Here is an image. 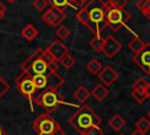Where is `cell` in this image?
Here are the masks:
<instances>
[{
	"mask_svg": "<svg viewBox=\"0 0 150 135\" xmlns=\"http://www.w3.org/2000/svg\"><path fill=\"white\" fill-rule=\"evenodd\" d=\"M105 16L107 4L103 0H89L76 13V19L95 36H101L100 33L105 26Z\"/></svg>",
	"mask_w": 150,
	"mask_h": 135,
	"instance_id": "6da1fadb",
	"label": "cell"
},
{
	"mask_svg": "<svg viewBox=\"0 0 150 135\" xmlns=\"http://www.w3.org/2000/svg\"><path fill=\"white\" fill-rule=\"evenodd\" d=\"M70 126L76 129L79 133L87 129L90 126H100L101 119L100 116L88 106H81L77 112H75L68 120Z\"/></svg>",
	"mask_w": 150,
	"mask_h": 135,
	"instance_id": "7a4b0ae2",
	"label": "cell"
},
{
	"mask_svg": "<svg viewBox=\"0 0 150 135\" xmlns=\"http://www.w3.org/2000/svg\"><path fill=\"white\" fill-rule=\"evenodd\" d=\"M107 4V16H105V26H108L112 32H117L121 27L127 26V22L130 19L129 13L123 8H112Z\"/></svg>",
	"mask_w": 150,
	"mask_h": 135,
	"instance_id": "3957f363",
	"label": "cell"
},
{
	"mask_svg": "<svg viewBox=\"0 0 150 135\" xmlns=\"http://www.w3.org/2000/svg\"><path fill=\"white\" fill-rule=\"evenodd\" d=\"M34 100H35V102H36L40 107H42V108L46 110V113H50V112L57 109L59 106L66 103V102L62 100V97L57 94V92H55V90H49V89H45V90L41 93V95L38 96V97H35Z\"/></svg>",
	"mask_w": 150,
	"mask_h": 135,
	"instance_id": "277c9868",
	"label": "cell"
},
{
	"mask_svg": "<svg viewBox=\"0 0 150 135\" xmlns=\"http://www.w3.org/2000/svg\"><path fill=\"white\" fill-rule=\"evenodd\" d=\"M57 122L50 116L49 113H42L33 121V129L38 135H52Z\"/></svg>",
	"mask_w": 150,
	"mask_h": 135,
	"instance_id": "5b68a950",
	"label": "cell"
},
{
	"mask_svg": "<svg viewBox=\"0 0 150 135\" xmlns=\"http://www.w3.org/2000/svg\"><path fill=\"white\" fill-rule=\"evenodd\" d=\"M15 85H16V88L18 90L25 95L26 97H28L29 102H30V108H32V112L34 110L33 109V95L35 94L36 89L33 85V81H32V74L30 73H23L21 72V74L15 79Z\"/></svg>",
	"mask_w": 150,
	"mask_h": 135,
	"instance_id": "8992f818",
	"label": "cell"
},
{
	"mask_svg": "<svg viewBox=\"0 0 150 135\" xmlns=\"http://www.w3.org/2000/svg\"><path fill=\"white\" fill-rule=\"evenodd\" d=\"M64 19H66L64 11L62 8H57V7H50L41 15V20L47 26H53V27L59 26Z\"/></svg>",
	"mask_w": 150,
	"mask_h": 135,
	"instance_id": "52a82bcc",
	"label": "cell"
},
{
	"mask_svg": "<svg viewBox=\"0 0 150 135\" xmlns=\"http://www.w3.org/2000/svg\"><path fill=\"white\" fill-rule=\"evenodd\" d=\"M132 60L141 69L150 74V43H145L144 48L135 54Z\"/></svg>",
	"mask_w": 150,
	"mask_h": 135,
	"instance_id": "ba28073f",
	"label": "cell"
},
{
	"mask_svg": "<svg viewBox=\"0 0 150 135\" xmlns=\"http://www.w3.org/2000/svg\"><path fill=\"white\" fill-rule=\"evenodd\" d=\"M45 52H46L54 61L59 62L64 55L68 54V48H67V46H66L64 43H62L61 41L55 40V41H53V42L47 47V49H46Z\"/></svg>",
	"mask_w": 150,
	"mask_h": 135,
	"instance_id": "9c48e42d",
	"label": "cell"
},
{
	"mask_svg": "<svg viewBox=\"0 0 150 135\" xmlns=\"http://www.w3.org/2000/svg\"><path fill=\"white\" fill-rule=\"evenodd\" d=\"M122 48V45L120 43V41H117L112 35H108L107 38L103 39V46L101 52L108 56V58H112L115 56Z\"/></svg>",
	"mask_w": 150,
	"mask_h": 135,
	"instance_id": "30bf717a",
	"label": "cell"
},
{
	"mask_svg": "<svg viewBox=\"0 0 150 135\" xmlns=\"http://www.w3.org/2000/svg\"><path fill=\"white\" fill-rule=\"evenodd\" d=\"M98 79H100V81L103 82V86L109 87L118 79V74L112 67L105 66L98 72Z\"/></svg>",
	"mask_w": 150,
	"mask_h": 135,
	"instance_id": "8fae6325",
	"label": "cell"
},
{
	"mask_svg": "<svg viewBox=\"0 0 150 135\" xmlns=\"http://www.w3.org/2000/svg\"><path fill=\"white\" fill-rule=\"evenodd\" d=\"M46 79H47V85H46V88L45 89L55 90V92H57V89L64 82V80L56 72H48L46 74Z\"/></svg>",
	"mask_w": 150,
	"mask_h": 135,
	"instance_id": "7c38bea8",
	"label": "cell"
},
{
	"mask_svg": "<svg viewBox=\"0 0 150 135\" xmlns=\"http://www.w3.org/2000/svg\"><path fill=\"white\" fill-rule=\"evenodd\" d=\"M42 54H43V50H42L41 48H36V49L21 63V66H20V67H21V72H23V73H29L33 62H34L36 59H40V58L42 56Z\"/></svg>",
	"mask_w": 150,
	"mask_h": 135,
	"instance_id": "4fadbf2b",
	"label": "cell"
},
{
	"mask_svg": "<svg viewBox=\"0 0 150 135\" xmlns=\"http://www.w3.org/2000/svg\"><path fill=\"white\" fill-rule=\"evenodd\" d=\"M48 72V67H47V62L42 59V56L40 59H36L32 67H30V70L29 73L30 74H46Z\"/></svg>",
	"mask_w": 150,
	"mask_h": 135,
	"instance_id": "5bb4252c",
	"label": "cell"
},
{
	"mask_svg": "<svg viewBox=\"0 0 150 135\" xmlns=\"http://www.w3.org/2000/svg\"><path fill=\"white\" fill-rule=\"evenodd\" d=\"M109 94V90L105 86H103L102 83H98L97 86H95V88L93 89V92L90 93V95H93L95 97V100H97L98 102L103 101Z\"/></svg>",
	"mask_w": 150,
	"mask_h": 135,
	"instance_id": "9a60e30c",
	"label": "cell"
},
{
	"mask_svg": "<svg viewBox=\"0 0 150 135\" xmlns=\"http://www.w3.org/2000/svg\"><path fill=\"white\" fill-rule=\"evenodd\" d=\"M21 35L27 40V41H32L34 40L38 35H39V31L32 25V23H28L27 26H25L21 31Z\"/></svg>",
	"mask_w": 150,
	"mask_h": 135,
	"instance_id": "2e32d148",
	"label": "cell"
},
{
	"mask_svg": "<svg viewBox=\"0 0 150 135\" xmlns=\"http://www.w3.org/2000/svg\"><path fill=\"white\" fill-rule=\"evenodd\" d=\"M108 124L115 130V131H118L121 130L124 126H125V120L120 115V114H115L110 117V120L108 121Z\"/></svg>",
	"mask_w": 150,
	"mask_h": 135,
	"instance_id": "e0dca14e",
	"label": "cell"
},
{
	"mask_svg": "<svg viewBox=\"0 0 150 135\" xmlns=\"http://www.w3.org/2000/svg\"><path fill=\"white\" fill-rule=\"evenodd\" d=\"M73 96H74L79 102L84 103V102L89 99V96H90V92H89L84 86H79V87L76 88V90L73 93Z\"/></svg>",
	"mask_w": 150,
	"mask_h": 135,
	"instance_id": "ac0fdd59",
	"label": "cell"
},
{
	"mask_svg": "<svg viewBox=\"0 0 150 135\" xmlns=\"http://www.w3.org/2000/svg\"><path fill=\"white\" fill-rule=\"evenodd\" d=\"M32 81L35 89H45L47 85L46 74H32Z\"/></svg>",
	"mask_w": 150,
	"mask_h": 135,
	"instance_id": "d6986e66",
	"label": "cell"
},
{
	"mask_svg": "<svg viewBox=\"0 0 150 135\" xmlns=\"http://www.w3.org/2000/svg\"><path fill=\"white\" fill-rule=\"evenodd\" d=\"M144 42L139 39V38H137V36H135L134 39H131L129 42H128V47H129V49L134 53V55L135 54H137L138 52H141L143 48H144Z\"/></svg>",
	"mask_w": 150,
	"mask_h": 135,
	"instance_id": "ffe728a7",
	"label": "cell"
},
{
	"mask_svg": "<svg viewBox=\"0 0 150 135\" xmlns=\"http://www.w3.org/2000/svg\"><path fill=\"white\" fill-rule=\"evenodd\" d=\"M136 6L142 12V14L150 20V0H137Z\"/></svg>",
	"mask_w": 150,
	"mask_h": 135,
	"instance_id": "44dd1931",
	"label": "cell"
},
{
	"mask_svg": "<svg viewBox=\"0 0 150 135\" xmlns=\"http://www.w3.org/2000/svg\"><path fill=\"white\" fill-rule=\"evenodd\" d=\"M131 96L138 103H142L144 100H146L149 97L148 96V93H146V89H132L131 90Z\"/></svg>",
	"mask_w": 150,
	"mask_h": 135,
	"instance_id": "7402d4cb",
	"label": "cell"
},
{
	"mask_svg": "<svg viewBox=\"0 0 150 135\" xmlns=\"http://www.w3.org/2000/svg\"><path fill=\"white\" fill-rule=\"evenodd\" d=\"M87 69H88L89 73H91V74L95 75V74H98V72L102 69V65H101V62L98 60L93 59V60H90L87 63Z\"/></svg>",
	"mask_w": 150,
	"mask_h": 135,
	"instance_id": "603a6c76",
	"label": "cell"
},
{
	"mask_svg": "<svg viewBox=\"0 0 150 135\" xmlns=\"http://www.w3.org/2000/svg\"><path fill=\"white\" fill-rule=\"evenodd\" d=\"M136 129H138V130H141V131H143V133H146L149 129H150V120L148 119V117H145V116H143V117H141L137 122H136Z\"/></svg>",
	"mask_w": 150,
	"mask_h": 135,
	"instance_id": "cb8c5ba5",
	"label": "cell"
},
{
	"mask_svg": "<svg viewBox=\"0 0 150 135\" xmlns=\"http://www.w3.org/2000/svg\"><path fill=\"white\" fill-rule=\"evenodd\" d=\"M81 135H103V129L100 126H90L80 133Z\"/></svg>",
	"mask_w": 150,
	"mask_h": 135,
	"instance_id": "d4e9b609",
	"label": "cell"
},
{
	"mask_svg": "<svg viewBox=\"0 0 150 135\" xmlns=\"http://www.w3.org/2000/svg\"><path fill=\"white\" fill-rule=\"evenodd\" d=\"M59 62H61V65H62L64 68H71V67L75 65V59H74L71 55L67 54V55H64Z\"/></svg>",
	"mask_w": 150,
	"mask_h": 135,
	"instance_id": "484cf974",
	"label": "cell"
},
{
	"mask_svg": "<svg viewBox=\"0 0 150 135\" xmlns=\"http://www.w3.org/2000/svg\"><path fill=\"white\" fill-rule=\"evenodd\" d=\"M56 35H57L61 40H66V39L70 35V31H69L66 26L61 25V26H59L57 29H56Z\"/></svg>",
	"mask_w": 150,
	"mask_h": 135,
	"instance_id": "4316f807",
	"label": "cell"
},
{
	"mask_svg": "<svg viewBox=\"0 0 150 135\" xmlns=\"http://www.w3.org/2000/svg\"><path fill=\"white\" fill-rule=\"evenodd\" d=\"M90 46L97 50V52H101L102 49V46H103V39L101 36H94L91 40H90Z\"/></svg>",
	"mask_w": 150,
	"mask_h": 135,
	"instance_id": "83f0119b",
	"label": "cell"
},
{
	"mask_svg": "<svg viewBox=\"0 0 150 135\" xmlns=\"http://www.w3.org/2000/svg\"><path fill=\"white\" fill-rule=\"evenodd\" d=\"M109 6H111L112 8H118V9H123L127 4H128V0H109L107 1Z\"/></svg>",
	"mask_w": 150,
	"mask_h": 135,
	"instance_id": "f1b7e54d",
	"label": "cell"
},
{
	"mask_svg": "<svg viewBox=\"0 0 150 135\" xmlns=\"http://www.w3.org/2000/svg\"><path fill=\"white\" fill-rule=\"evenodd\" d=\"M47 5H48V1H47V0H34V1H33L34 8H35L36 11H39V12H42V11L47 7Z\"/></svg>",
	"mask_w": 150,
	"mask_h": 135,
	"instance_id": "f546056e",
	"label": "cell"
},
{
	"mask_svg": "<svg viewBox=\"0 0 150 135\" xmlns=\"http://www.w3.org/2000/svg\"><path fill=\"white\" fill-rule=\"evenodd\" d=\"M48 4L52 5V7H57V8H63L68 6V0H47Z\"/></svg>",
	"mask_w": 150,
	"mask_h": 135,
	"instance_id": "4dcf8cb0",
	"label": "cell"
},
{
	"mask_svg": "<svg viewBox=\"0 0 150 135\" xmlns=\"http://www.w3.org/2000/svg\"><path fill=\"white\" fill-rule=\"evenodd\" d=\"M86 5V0H68V6L73 8H82Z\"/></svg>",
	"mask_w": 150,
	"mask_h": 135,
	"instance_id": "1f68e13d",
	"label": "cell"
},
{
	"mask_svg": "<svg viewBox=\"0 0 150 135\" xmlns=\"http://www.w3.org/2000/svg\"><path fill=\"white\" fill-rule=\"evenodd\" d=\"M8 89H9V85H8V82L5 81V80L0 76V97H1Z\"/></svg>",
	"mask_w": 150,
	"mask_h": 135,
	"instance_id": "d6a6232c",
	"label": "cell"
},
{
	"mask_svg": "<svg viewBox=\"0 0 150 135\" xmlns=\"http://www.w3.org/2000/svg\"><path fill=\"white\" fill-rule=\"evenodd\" d=\"M47 67H48V72H56L59 69V65L56 61L54 60H50L48 63H47Z\"/></svg>",
	"mask_w": 150,
	"mask_h": 135,
	"instance_id": "836d02e7",
	"label": "cell"
},
{
	"mask_svg": "<svg viewBox=\"0 0 150 135\" xmlns=\"http://www.w3.org/2000/svg\"><path fill=\"white\" fill-rule=\"evenodd\" d=\"M52 135H66V133H64V130L61 128V126L57 123V124H56V127H55V129L53 130Z\"/></svg>",
	"mask_w": 150,
	"mask_h": 135,
	"instance_id": "e575fe53",
	"label": "cell"
},
{
	"mask_svg": "<svg viewBox=\"0 0 150 135\" xmlns=\"http://www.w3.org/2000/svg\"><path fill=\"white\" fill-rule=\"evenodd\" d=\"M5 13H6V7H5V5L0 1V20H2V18L5 16Z\"/></svg>",
	"mask_w": 150,
	"mask_h": 135,
	"instance_id": "d590c367",
	"label": "cell"
},
{
	"mask_svg": "<svg viewBox=\"0 0 150 135\" xmlns=\"http://www.w3.org/2000/svg\"><path fill=\"white\" fill-rule=\"evenodd\" d=\"M131 135H145V133H143V131H141V130L136 129V130H134V131L131 133Z\"/></svg>",
	"mask_w": 150,
	"mask_h": 135,
	"instance_id": "8d00e7d4",
	"label": "cell"
},
{
	"mask_svg": "<svg viewBox=\"0 0 150 135\" xmlns=\"http://www.w3.org/2000/svg\"><path fill=\"white\" fill-rule=\"evenodd\" d=\"M0 135H7V133H6V130L0 126Z\"/></svg>",
	"mask_w": 150,
	"mask_h": 135,
	"instance_id": "74e56055",
	"label": "cell"
},
{
	"mask_svg": "<svg viewBox=\"0 0 150 135\" xmlns=\"http://www.w3.org/2000/svg\"><path fill=\"white\" fill-rule=\"evenodd\" d=\"M7 1H8V2H9V4H13V2H15V1H16V0H7Z\"/></svg>",
	"mask_w": 150,
	"mask_h": 135,
	"instance_id": "f35d334b",
	"label": "cell"
},
{
	"mask_svg": "<svg viewBox=\"0 0 150 135\" xmlns=\"http://www.w3.org/2000/svg\"><path fill=\"white\" fill-rule=\"evenodd\" d=\"M146 115H148V117H149V119H150V110H149V112H148V114H146Z\"/></svg>",
	"mask_w": 150,
	"mask_h": 135,
	"instance_id": "ab89813d",
	"label": "cell"
},
{
	"mask_svg": "<svg viewBox=\"0 0 150 135\" xmlns=\"http://www.w3.org/2000/svg\"><path fill=\"white\" fill-rule=\"evenodd\" d=\"M121 135H123V134H121Z\"/></svg>",
	"mask_w": 150,
	"mask_h": 135,
	"instance_id": "60d3db41",
	"label": "cell"
}]
</instances>
